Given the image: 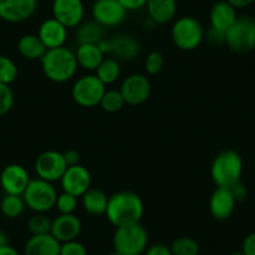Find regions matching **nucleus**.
I'll list each match as a JSON object with an SVG mask.
<instances>
[{
	"instance_id": "nucleus-23",
	"label": "nucleus",
	"mask_w": 255,
	"mask_h": 255,
	"mask_svg": "<svg viewBox=\"0 0 255 255\" xmlns=\"http://www.w3.org/2000/svg\"><path fill=\"white\" fill-rule=\"evenodd\" d=\"M75 56L78 65L89 72L97 70L105 58L98 44H79Z\"/></svg>"
},
{
	"instance_id": "nucleus-25",
	"label": "nucleus",
	"mask_w": 255,
	"mask_h": 255,
	"mask_svg": "<svg viewBox=\"0 0 255 255\" xmlns=\"http://www.w3.org/2000/svg\"><path fill=\"white\" fill-rule=\"evenodd\" d=\"M46 50V46L35 34H26L18 41V51L21 56L29 60H40Z\"/></svg>"
},
{
	"instance_id": "nucleus-45",
	"label": "nucleus",
	"mask_w": 255,
	"mask_h": 255,
	"mask_svg": "<svg viewBox=\"0 0 255 255\" xmlns=\"http://www.w3.org/2000/svg\"><path fill=\"white\" fill-rule=\"evenodd\" d=\"M8 244H9L8 235H6L4 232H1V230H0V248L5 247V245H8Z\"/></svg>"
},
{
	"instance_id": "nucleus-22",
	"label": "nucleus",
	"mask_w": 255,
	"mask_h": 255,
	"mask_svg": "<svg viewBox=\"0 0 255 255\" xmlns=\"http://www.w3.org/2000/svg\"><path fill=\"white\" fill-rule=\"evenodd\" d=\"M146 10L149 18L155 21L156 25H163L175 18L176 0H148Z\"/></svg>"
},
{
	"instance_id": "nucleus-40",
	"label": "nucleus",
	"mask_w": 255,
	"mask_h": 255,
	"mask_svg": "<svg viewBox=\"0 0 255 255\" xmlns=\"http://www.w3.org/2000/svg\"><path fill=\"white\" fill-rule=\"evenodd\" d=\"M118 1L124 6L127 11H134L145 6L148 0H118Z\"/></svg>"
},
{
	"instance_id": "nucleus-2",
	"label": "nucleus",
	"mask_w": 255,
	"mask_h": 255,
	"mask_svg": "<svg viewBox=\"0 0 255 255\" xmlns=\"http://www.w3.org/2000/svg\"><path fill=\"white\" fill-rule=\"evenodd\" d=\"M40 63L45 77L54 83L69 82L79 67L74 51L65 46L48 49Z\"/></svg>"
},
{
	"instance_id": "nucleus-48",
	"label": "nucleus",
	"mask_w": 255,
	"mask_h": 255,
	"mask_svg": "<svg viewBox=\"0 0 255 255\" xmlns=\"http://www.w3.org/2000/svg\"><path fill=\"white\" fill-rule=\"evenodd\" d=\"M254 170H255V159H254Z\"/></svg>"
},
{
	"instance_id": "nucleus-21",
	"label": "nucleus",
	"mask_w": 255,
	"mask_h": 255,
	"mask_svg": "<svg viewBox=\"0 0 255 255\" xmlns=\"http://www.w3.org/2000/svg\"><path fill=\"white\" fill-rule=\"evenodd\" d=\"M60 245L51 234L31 235L24 247V255H60Z\"/></svg>"
},
{
	"instance_id": "nucleus-5",
	"label": "nucleus",
	"mask_w": 255,
	"mask_h": 255,
	"mask_svg": "<svg viewBox=\"0 0 255 255\" xmlns=\"http://www.w3.org/2000/svg\"><path fill=\"white\" fill-rule=\"evenodd\" d=\"M205 31L202 23L194 16H181L171 28L174 45L184 51L195 50L204 40Z\"/></svg>"
},
{
	"instance_id": "nucleus-32",
	"label": "nucleus",
	"mask_w": 255,
	"mask_h": 255,
	"mask_svg": "<svg viewBox=\"0 0 255 255\" xmlns=\"http://www.w3.org/2000/svg\"><path fill=\"white\" fill-rule=\"evenodd\" d=\"M18 78V68L10 58L0 55V83L10 85Z\"/></svg>"
},
{
	"instance_id": "nucleus-43",
	"label": "nucleus",
	"mask_w": 255,
	"mask_h": 255,
	"mask_svg": "<svg viewBox=\"0 0 255 255\" xmlns=\"http://www.w3.org/2000/svg\"><path fill=\"white\" fill-rule=\"evenodd\" d=\"M230 5L234 6L235 9H244L248 8L249 5H252L255 0H227Z\"/></svg>"
},
{
	"instance_id": "nucleus-13",
	"label": "nucleus",
	"mask_w": 255,
	"mask_h": 255,
	"mask_svg": "<svg viewBox=\"0 0 255 255\" xmlns=\"http://www.w3.org/2000/svg\"><path fill=\"white\" fill-rule=\"evenodd\" d=\"M63 191L80 198L87 193L92 185V175L85 166L73 165L68 166L63 178L60 179Z\"/></svg>"
},
{
	"instance_id": "nucleus-37",
	"label": "nucleus",
	"mask_w": 255,
	"mask_h": 255,
	"mask_svg": "<svg viewBox=\"0 0 255 255\" xmlns=\"http://www.w3.org/2000/svg\"><path fill=\"white\" fill-rule=\"evenodd\" d=\"M229 189H230V191H232V194H233V197H234L235 202L237 203L244 202L245 198H247V195H248V189L242 180L238 181V183H235L234 185L230 186Z\"/></svg>"
},
{
	"instance_id": "nucleus-47",
	"label": "nucleus",
	"mask_w": 255,
	"mask_h": 255,
	"mask_svg": "<svg viewBox=\"0 0 255 255\" xmlns=\"http://www.w3.org/2000/svg\"><path fill=\"white\" fill-rule=\"evenodd\" d=\"M109 255H120V254H118L117 252H114V253H112V254H109Z\"/></svg>"
},
{
	"instance_id": "nucleus-16",
	"label": "nucleus",
	"mask_w": 255,
	"mask_h": 255,
	"mask_svg": "<svg viewBox=\"0 0 255 255\" xmlns=\"http://www.w3.org/2000/svg\"><path fill=\"white\" fill-rule=\"evenodd\" d=\"M38 0H0V19L8 23H21L34 15Z\"/></svg>"
},
{
	"instance_id": "nucleus-42",
	"label": "nucleus",
	"mask_w": 255,
	"mask_h": 255,
	"mask_svg": "<svg viewBox=\"0 0 255 255\" xmlns=\"http://www.w3.org/2000/svg\"><path fill=\"white\" fill-rule=\"evenodd\" d=\"M208 40L213 44H223L225 43V35L210 28L208 30Z\"/></svg>"
},
{
	"instance_id": "nucleus-1",
	"label": "nucleus",
	"mask_w": 255,
	"mask_h": 255,
	"mask_svg": "<svg viewBox=\"0 0 255 255\" xmlns=\"http://www.w3.org/2000/svg\"><path fill=\"white\" fill-rule=\"evenodd\" d=\"M143 214V200L134 191H118L109 197L105 215L115 228L140 223Z\"/></svg>"
},
{
	"instance_id": "nucleus-15",
	"label": "nucleus",
	"mask_w": 255,
	"mask_h": 255,
	"mask_svg": "<svg viewBox=\"0 0 255 255\" xmlns=\"http://www.w3.org/2000/svg\"><path fill=\"white\" fill-rule=\"evenodd\" d=\"M30 180L28 170L19 164H9L0 174V185L5 194L23 195Z\"/></svg>"
},
{
	"instance_id": "nucleus-30",
	"label": "nucleus",
	"mask_w": 255,
	"mask_h": 255,
	"mask_svg": "<svg viewBox=\"0 0 255 255\" xmlns=\"http://www.w3.org/2000/svg\"><path fill=\"white\" fill-rule=\"evenodd\" d=\"M127 104L123 98L120 90L112 89L107 90L104 93L102 98V102H100V107L103 108V110L107 113H118L124 108V105Z\"/></svg>"
},
{
	"instance_id": "nucleus-36",
	"label": "nucleus",
	"mask_w": 255,
	"mask_h": 255,
	"mask_svg": "<svg viewBox=\"0 0 255 255\" xmlns=\"http://www.w3.org/2000/svg\"><path fill=\"white\" fill-rule=\"evenodd\" d=\"M60 255H88L87 248L78 240L61 243Z\"/></svg>"
},
{
	"instance_id": "nucleus-35",
	"label": "nucleus",
	"mask_w": 255,
	"mask_h": 255,
	"mask_svg": "<svg viewBox=\"0 0 255 255\" xmlns=\"http://www.w3.org/2000/svg\"><path fill=\"white\" fill-rule=\"evenodd\" d=\"M14 104V93L9 85L0 83V117L10 112Z\"/></svg>"
},
{
	"instance_id": "nucleus-7",
	"label": "nucleus",
	"mask_w": 255,
	"mask_h": 255,
	"mask_svg": "<svg viewBox=\"0 0 255 255\" xmlns=\"http://www.w3.org/2000/svg\"><path fill=\"white\" fill-rule=\"evenodd\" d=\"M25 205L35 213H44L55 208L58 193L53 184L43 179H33L29 181L23 194Z\"/></svg>"
},
{
	"instance_id": "nucleus-14",
	"label": "nucleus",
	"mask_w": 255,
	"mask_h": 255,
	"mask_svg": "<svg viewBox=\"0 0 255 255\" xmlns=\"http://www.w3.org/2000/svg\"><path fill=\"white\" fill-rule=\"evenodd\" d=\"M53 18L68 29L78 28L84 19L83 0H53Z\"/></svg>"
},
{
	"instance_id": "nucleus-6",
	"label": "nucleus",
	"mask_w": 255,
	"mask_h": 255,
	"mask_svg": "<svg viewBox=\"0 0 255 255\" xmlns=\"http://www.w3.org/2000/svg\"><path fill=\"white\" fill-rule=\"evenodd\" d=\"M234 53L245 54L255 49V18L238 16L232 28L225 33V43Z\"/></svg>"
},
{
	"instance_id": "nucleus-31",
	"label": "nucleus",
	"mask_w": 255,
	"mask_h": 255,
	"mask_svg": "<svg viewBox=\"0 0 255 255\" xmlns=\"http://www.w3.org/2000/svg\"><path fill=\"white\" fill-rule=\"evenodd\" d=\"M53 220L49 219L44 213H36L28 222V229L31 235L50 234Z\"/></svg>"
},
{
	"instance_id": "nucleus-28",
	"label": "nucleus",
	"mask_w": 255,
	"mask_h": 255,
	"mask_svg": "<svg viewBox=\"0 0 255 255\" xmlns=\"http://www.w3.org/2000/svg\"><path fill=\"white\" fill-rule=\"evenodd\" d=\"M25 207L23 195L6 194L0 203V210L9 219H15V218L20 217Z\"/></svg>"
},
{
	"instance_id": "nucleus-33",
	"label": "nucleus",
	"mask_w": 255,
	"mask_h": 255,
	"mask_svg": "<svg viewBox=\"0 0 255 255\" xmlns=\"http://www.w3.org/2000/svg\"><path fill=\"white\" fill-rule=\"evenodd\" d=\"M78 207V198L72 194H68L63 191L60 195H58L55 208L59 210L60 214H73Z\"/></svg>"
},
{
	"instance_id": "nucleus-24",
	"label": "nucleus",
	"mask_w": 255,
	"mask_h": 255,
	"mask_svg": "<svg viewBox=\"0 0 255 255\" xmlns=\"http://www.w3.org/2000/svg\"><path fill=\"white\" fill-rule=\"evenodd\" d=\"M108 200L109 198L107 197L102 189L90 188L89 190L82 197L83 208L85 212L90 215H104L108 208Z\"/></svg>"
},
{
	"instance_id": "nucleus-3",
	"label": "nucleus",
	"mask_w": 255,
	"mask_h": 255,
	"mask_svg": "<svg viewBox=\"0 0 255 255\" xmlns=\"http://www.w3.org/2000/svg\"><path fill=\"white\" fill-rule=\"evenodd\" d=\"M243 174V159L238 151L225 149L214 158L210 168V175L217 186L230 188L240 181Z\"/></svg>"
},
{
	"instance_id": "nucleus-20",
	"label": "nucleus",
	"mask_w": 255,
	"mask_h": 255,
	"mask_svg": "<svg viewBox=\"0 0 255 255\" xmlns=\"http://www.w3.org/2000/svg\"><path fill=\"white\" fill-rule=\"evenodd\" d=\"M237 18V9L230 5L227 0H220L210 9V28L225 35Z\"/></svg>"
},
{
	"instance_id": "nucleus-12",
	"label": "nucleus",
	"mask_w": 255,
	"mask_h": 255,
	"mask_svg": "<svg viewBox=\"0 0 255 255\" xmlns=\"http://www.w3.org/2000/svg\"><path fill=\"white\" fill-rule=\"evenodd\" d=\"M127 13L118 0H95L92 9L94 21L107 28L120 25L127 18Z\"/></svg>"
},
{
	"instance_id": "nucleus-8",
	"label": "nucleus",
	"mask_w": 255,
	"mask_h": 255,
	"mask_svg": "<svg viewBox=\"0 0 255 255\" xmlns=\"http://www.w3.org/2000/svg\"><path fill=\"white\" fill-rule=\"evenodd\" d=\"M105 84L100 82L97 75L88 74L79 78L72 89V98L78 105L83 108H94L100 104L104 93Z\"/></svg>"
},
{
	"instance_id": "nucleus-29",
	"label": "nucleus",
	"mask_w": 255,
	"mask_h": 255,
	"mask_svg": "<svg viewBox=\"0 0 255 255\" xmlns=\"http://www.w3.org/2000/svg\"><path fill=\"white\" fill-rule=\"evenodd\" d=\"M170 250L173 255H199L200 247L193 238L180 237L171 243Z\"/></svg>"
},
{
	"instance_id": "nucleus-41",
	"label": "nucleus",
	"mask_w": 255,
	"mask_h": 255,
	"mask_svg": "<svg viewBox=\"0 0 255 255\" xmlns=\"http://www.w3.org/2000/svg\"><path fill=\"white\" fill-rule=\"evenodd\" d=\"M64 159H65V163H67L68 166L78 165L80 161V154L79 151L75 150V149H68L67 151L63 153Z\"/></svg>"
},
{
	"instance_id": "nucleus-46",
	"label": "nucleus",
	"mask_w": 255,
	"mask_h": 255,
	"mask_svg": "<svg viewBox=\"0 0 255 255\" xmlns=\"http://www.w3.org/2000/svg\"><path fill=\"white\" fill-rule=\"evenodd\" d=\"M230 255H245V254L243 252H234V253H232Z\"/></svg>"
},
{
	"instance_id": "nucleus-10",
	"label": "nucleus",
	"mask_w": 255,
	"mask_h": 255,
	"mask_svg": "<svg viewBox=\"0 0 255 255\" xmlns=\"http://www.w3.org/2000/svg\"><path fill=\"white\" fill-rule=\"evenodd\" d=\"M68 165L63 153L56 150H46L36 158L35 171L43 180L54 183L63 178Z\"/></svg>"
},
{
	"instance_id": "nucleus-26",
	"label": "nucleus",
	"mask_w": 255,
	"mask_h": 255,
	"mask_svg": "<svg viewBox=\"0 0 255 255\" xmlns=\"http://www.w3.org/2000/svg\"><path fill=\"white\" fill-rule=\"evenodd\" d=\"M104 39L103 26L97 21H85L78 26L77 40L79 44H99Z\"/></svg>"
},
{
	"instance_id": "nucleus-34",
	"label": "nucleus",
	"mask_w": 255,
	"mask_h": 255,
	"mask_svg": "<svg viewBox=\"0 0 255 255\" xmlns=\"http://www.w3.org/2000/svg\"><path fill=\"white\" fill-rule=\"evenodd\" d=\"M144 68H145V72L149 75H156L163 70L164 68V58L160 53L158 51H151L145 59V63H144Z\"/></svg>"
},
{
	"instance_id": "nucleus-4",
	"label": "nucleus",
	"mask_w": 255,
	"mask_h": 255,
	"mask_svg": "<svg viewBox=\"0 0 255 255\" xmlns=\"http://www.w3.org/2000/svg\"><path fill=\"white\" fill-rule=\"evenodd\" d=\"M148 242V232L140 223L117 228L113 235L114 252L120 255H143Z\"/></svg>"
},
{
	"instance_id": "nucleus-27",
	"label": "nucleus",
	"mask_w": 255,
	"mask_h": 255,
	"mask_svg": "<svg viewBox=\"0 0 255 255\" xmlns=\"http://www.w3.org/2000/svg\"><path fill=\"white\" fill-rule=\"evenodd\" d=\"M95 72H97L95 75L99 78L103 84H114L120 77V64L114 58H104Z\"/></svg>"
},
{
	"instance_id": "nucleus-19",
	"label": "nucleus",
	"mask_w": 255,
	"mask_h": 255,
	"mask_svg": "<svg viewBox=\"0 0 255 255\" xmlns=\"http://www.w3.org/2000/svg\"><path fill=\"white\" fill-rule=\"evenodd\" d=\"M38 36L46 49H55L64 46L68 38V28L56 19H46L39 28Z\"/></svg>"
},
{
	"instance_id": "nucleus-11",
	"label": "nucleus",
	"mask_w": 255,
	"mask_h": 255,
	"mask_svg": "<svg viewBox=\"0 0 255 255\" xmlns=\"http://www.w3.org/2000/svg\"><path fill=\"white\" fill-rule=\"evenodd\" d=\"M119 90L127 104L140 105L150 97L151 84L148 77L135 73L125 78Z\"/></svg>"
},
{
	"instance_id": "nucleus-18",
	"label": "nucleus",
	"mask_w": 255,
	"mask_h": 255,
	"mask_svg": "<svg viewBox=\"0 0 255 255\" xmlns=\"http://www.w3.org/2000/svg\"><path fill=\"white\" fill-rule=\"evenodd\" d=\"M235 204L237 202H235L229 188L217 186L209 200L210 214L214 219L220 220V222L227 220L232 217Z\"/></svg>"
},
{
	"instance_id": "nucleus-17",
	"label": "nucleus",
	"mask_w": 255,
	"mask_h": 255,
	"mask_svg": "<svg viewBox=\"0 0 255 255\" xmlns=\"http://www.w3.org/2000/svg\"><path fill=\"white\" fill-rule=\"evenodd\" d=\"M82 220L73 213V214H59L53 219L50 234L58 242L67 243L77 240L82 233Z\"/></svg>"
},
{
	"instance_id": "nucleus-9",
	"label": "nucleus",
	"mask_w": 255,
	"mask_h": 255,
	"mask_svg": "<svg viewBox=\"0 0 255 255\" xmlns=\"http://www.w3.org/2000/svg\"><path fill=\"white\" fill-rule=\"evenodd\" d=\"M98 45L104 55H112L122 60H133L140 51L138 40L128 34H119L112 39H103Z\"/></svg>"
},
{
	"instance_id": "nucleus-44",
	"label": "nucleus",
	"mask_w": 255,
	"mask_h": 255,
	"mask_svg": "<svg viewBox=\"0 0 255 255\" xmlns=\"http://www.w3.org/2000/svg\"><path fill=\"white\" fill-rule=\"evenodd\" d=\"M0 255H20L18 250L15 248H13L11 245H5V247L0 248Z\"/></svg>"
},
{
	"instance_id": "nucleus-39",
	"label": "nucleus",
	"mask_w": 255,
	"mask_h": 255,
	"mask_svg": "<svg viewBox=\"0 0 255 255\" xmlns=\"http://www.w3.org/2000/svg\"><path fill=\"white\" fill-rule=\"evenodd\" d=\"M242 252L245 255H255V233H250L243 240Z\"/></svg>"
},
{
	"instance_id": "nucleus-38",
	"label": "nucleus",
	"mask_w": 255,
	"mask_h": 255,
	"mask_svg": "<svg viewBox=\"0 0 255 255\" xmlns=\"http://www.w3.org/2000/svg\"><path fill=\"white\" fill-rule=\"evenodd\" d=\"M143 255H173V253H171L170 247L163 243H158V244H153L146 248Z\"/></svg>"
}]
</instances>
